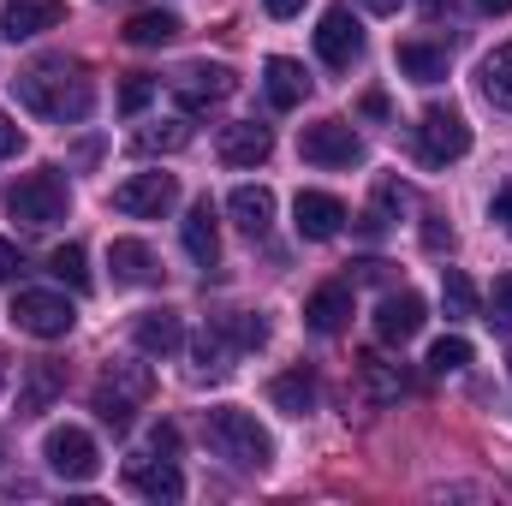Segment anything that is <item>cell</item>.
Wrapping results in <instances>:
<instances>
[{"mask_svg": "<svg viewBox=\"0 0 512 506\" xmlns=\"http://www.w3.org/2000/svg\"><path fill=\"white\" fill-rule=\"evenodd\" d=\"M12 84H18V102H24L30 114L54 120V126H78V120H90V108H96V84H90L78 66H36V72H24V78H12Z\"/></svg>", "mask_w": 512, "mask_h": 506, "instance_id": "6da1fadb", "label": "cell"}, {"mask_svg": "<svg viewBox=\"0 0 512 506\" xmlns=\"http://www.w3.org/2000/svg\"><path fill=\"white\" fill-rule=\"evenodd\" d=\"M66 209H72V191H66V179H60L54 167H36V173H24V179L6 185V215H12L18 227H30V233L60 227Z\"/></svg>", "mask_w": 512, "mask_h": 506, "instance_id": "7a4b0ae2", "label": "cell"}, {"mask_svg": "<svg viewBox=\"0 0 512 506\" xmlns=\"http://www.w3.org/2000/svg\"><path fill=\"white\" fill-rule=\"evenodd\" d=\"M209 447H215L221 459H233L239 471H262V465L274 459V441H268V429L256 423L251 411H239V405H221V411H209Z\"/></svg>", "mask_w": 512, "mask_h": 506, "instance_id": "3957f363", "label": "cell"}, {"mask_svg": "<svg viewBox=\"0 0 512 506\" xmlns=\"http://www.w3.org/2000/svg\"><path fill=\"white\" fill-rule=\"evenodd\" d=\"M12 322H18L24 334H36V340H66V334H72V322H78V310H72V298H66V292L30 286V292H18V298H12Z\"/></svg>", "mask_w": 512, "mask_h": 506, "instance_id": "277c9868", "label": "cell"}, {"mask_svg": "<svg viewBox=\"0 0 512 506\" xmlns=\"http://www.w3.org/2000/svg\"><path fill=\"white\" fill-rule=\"evenodd\" d=\"M42 459H48V471L66 477V483H90V477L102 471V453H96V441H90L78 423L48 429V435H42Z\"/></svg>", "mask_w": 512, "mask_h": 506, "instance_id": "5b68a950", "label": "cell"}, {"mask_svg": "<svg viewBox=\"0 0 512 506\" xmlns=\"http://www.w3.org/2000/svg\"><path fill=\"white\" fill-rule=\"evenodd\" d=\"M298 155L310 167H358L364 161V137L346 126V120H316V126H304V137H298Z\"/></svg>", "mask_w": 512, "mask_h": 506, "instance_id": "8992f818", "label": "cell"}, {"mask_svg": "<svg viewBox=\"0 0 512 506\" xmlns=\"http://www.w3.org/2000/svg\"><path fill=\"white\" fill-rule=\"evenodd\" d=\"M417 149H423L429 167H447V161L471 155V126H465L453 108H429V114L417 120Z\"/></svg>", "mask_w": 512, "mask_h": 506, "instance_id": "52a82bcc", "label": "cell"}, {"mask_svg": "<svg viewBox=\"0 0 512 506\" xmlns=\"http://www.w3.org/2000/svg\"><path fill=\"white\" fill-rule=\"evenodd\" d=\"M179 203V179L173 173H131L126 185H114V209L137 215V221H155Z\"/></svg>", "mask_w": 512, "mask_h": 506, "instance_id": "ba28073f", "label": "cell"}, {"mask_svg": "<svg viewBox=\"0 0 512 506\" xmlns=\"http://www.w3.org/2000/svg\"><path fill=\"white\" fill-rule=\"evenodd\" d=\"M227 96H233V72H227V66L191 60V66L173 78V102H179L185 114H203V108H215V102H227Z\"/></svg>", "mask_w": 512, "mask_h": 506, "instance_id": "9c48e42d", "label": "cell"}, {"mask_svg": "<svg viewBox=\"0 0 512 506\" xmlns=\"http://www.w3.org/2000/svg\"><path fill=\"white\" fill-rule=\"evenodd\" d=\"M316 54H322L334 72H346V66L364 54V30H358V18H352L346 6H328V12H322V24H316Z\"/></svg>", "mask_w": 512, "mask_h": 506, "instance_id": "30bf717a", "label": "cell"}, {"mask_svg": "<svg viewBox=\"0 0 512 506\" xmlns=\"http://www.w3.org/2000/svg\"><path fill=\"white\" fill-rule=\"evenodd\" d=\"M292 227H298V239L328 245V239H340V227H346V203L328 197V191H298V203H292Z\"/></svg>", "mask_w": 512, "mask_h": 506, "instance_id": "8fae6325", "label": "cell"}, {"mask_svg": "<svg viewBox=\"0 0 512 506\" xmlns=\"http://www.w3.org/2000/svg\"><path fill=\"white\" fill-rule=\"evenodd\" d=\"M66 24V0H6L0 6V36L6 42H30L42 30H60Z\"/></svg>", "mask_w": 512, "mask_h": 506, "instance_id": "7c38bea8", "label": "cell"}, {"mask_svg": "<svg viewBox=\"0 0 512 506\" xmlns=\"http://www.w3.org/2000/svg\"><path fill=\"white\" fill-rule=\"evenodd\" d=\"M423 298L417 292H387L382 304H376V334H382L387 346H405V340H417L423 334Z\"/></svg>", "mask_w": 512, "mask_h": 506, "instance_id": "4fadbf2b", "label": "cell"}, {"mask_svg": "<svg viewBox=\"0 0 512 506\" xmlns=\"http://www.w3.org/2000/svg\"><path fill=\"white\" fill-rule=\"evenodd\" d=\"M126 483L143 501H179V495H185V477H179V465H173L167 453H155V459H126Z\"/></svg>", "mask_w": 512, "mask_h": 506, "instance_id": "5bb4252c", "label": "cell"}, {"mask_svg": "<svg viewBox=\"0 0 512 506\" xmlns=\"http://www.w3.org/2000/svg\"><path fill=\"white\" fill-rule=\"evenodd\" d=\"M274 155V131L256 126V120H233V126H221V161L227 167H262Z\"/></svg>", "mask_w": 512, "mask_h": 506, "instance_id": "9a60e30c", "label": "cell"}, {"mask_svg": "<svg viewBox=\"0 0 512 506\" xmlns=\"http://www.w3.org/2000/svg\"><path fill=\"white\" fill-rule=\"evenodd\" d=\"M131 340H137V352H149V358H173V352L185 346V322H179L173 310H143V316L131 322Z\"/></svg>", "mask_w": 512, "mask_h": 506, "instance_id": "2e32d148", "label": "cell"}, {"mask_svg": "<svg viewBox=\"0 0 512 506\" xmlns=\"http://www.w3.org/2000/svg\"><path fill=\"white\" fill-rule=\"evenodd\" d=\"M304 322L316 328V334H340L346 322H352V286H316L310 298H304Z\"/></svg>", "mask_w": 512, "mask_h": 506, "instance_id": "e0dca14e", "label": "cell"}, {"mask_svg": "<svg viewBox=\"0 0 512 506\" xmlns=\"http://www.w3.org/2000/svg\"><path fill=\"white\" fill-rule=\"evenodd\" d=\"M60 364H48V358H36V364H24V381H18V417H36V411H48L54 399H60Z\"/></svg>", "mask_w": 512, "mask_h": 506, "instance_id": "ac0fdd59", "label": "cell"}, {"mask_svg": "<svg viewBox=\"0 0 512 506\" xmlns=\"http://www.w3.org/2000/svg\"><path fill=\"white\" fill-rule=\"evenodd\" d=\"M262 90H268V102H274V108H298V102L310 96V72H304L298 60L274 54V60L262 66Z\"/></svg>", "mask_w": 512, "mask_h": 506, "instance_id": "d6986e66", "label": "cell"}, {"mask_svg": "<svg viewBox=\"0 0 512 506\" xmlns=\"http://www.w3.org/2000/svg\"><path fill=\"white\" fill-rule=\"evenodd\" d=\"M108 268H114L120 286H149V280H161L155 251H149L143 239H114V245H108Z\"/></svg>", "mask_w": 512, "mask_h": 506, "instance_id": "ffe728a7", "label": "cell"}, {"mask_svg": "<svg viewBox=\"0 0 512 506\" xmlns=\"http://www.w3.org/2000/svg\"><path fill=\"white\" fill-rule=\"evenodd\" d=\"M185 251L203 268H215V256H221V227H215V203L209 197H197L191 215H185Z\"/></svg>", "mask_w": 512, "mask_h": 506, "instance_id": "44dd1931", "label": "cell"}, {"mask_svg": "<svg viewBox=\"0 0 512 506\" xmlns=\"http://www.w3.org/2000/svg\"><path fill=\"white\" fill-rule=\"evenodd\" d=\"M227 215H233L251 239H262V233L274 227V191H268V185H239V191L227 197Z\"/></svg>", "mask_w": 512, "mask_h": 506, "instance_id": "7402d4cb", "label": "cell"}, {"mask_svg": "<svg viewBox=\"0 0 512 506\" xmlns=\"http://www.w3.org/2000/svg\"><path fill=\"white\" fill-rule=\"evenodd\" d=\"M96 393H108V399H126V405H143V399L155 393V376H149V364H137V358H114Z\"/></svg>", "mask_w": 512, "mask_h": 506, "instance_id": "603a6c76", "label": "cell"}, {"mask_svg": "<svg viewBox=\"0 0 512 506\" xmlns=\"http://www.w3.org/2000/svg\"><path fill=\"white\" fill-rule=\"evenodd\" d=\"M268 399H274V411H286V417H304V411H316V376L298 364V370H286V376L268 381Z\"/></svg>", "mask_w": 512, "mask_h": 506, "instance_id": "cb8c5ba5", "label": "cell"}, {"mask_svg": "<svg viewBox=\"0 0 512 506\" xmlns=\"http://www.w3.org/2000/svg\"><path fill=\"white\" fill-rule=\"evenodd\" d=\"M233 358H239V346H233L221 328H203V334L191 340V376H227Z\"/></svg>", "mask_w": 512, "mask_h": 506, "instance_id": "d4e9b609", "label": "cell"}, {"mask_svg": "<svg viewBox=\"0 0 512 506\" xmlns=\"http://www.w3.org/2000/svg\"><path fill=\"white\" fill-rule=\"evenodd\" d=\"M399 72L411 84H441L447 78V48H435V42H399Z\"/></svg>", "mask_w": 512, "mask_h": 506, "instance_id": "484cf974", "label": "cell"}, {"mask_svg": "<svg viewBox=\"0 0 512 506\" xmlns=\"http://www.w3.org/2000/svg\"><path fill=\"white\" fill-rule=\"evenodd\" d=\"M358 376H364V393H370L376 405H393V399L411 387L405 370H399V364H387V358H376V352H364V358H358Z\"/></svg>", "mask_w": 512, "mask_h": 506, "instance_id": "4316f807", "label": "cell"}, {"mask_svg": "<svg viewBox=\"0 0 512 506\" xmlns=\"http://www.w3.org/2000/svg\"><path fill=\"white\" fill-rule=\"evenodd\" d=\"M477 84H483V96H489L495 108H507V114H512V42H501L495 54H483Z\"/></svg>", "mask_w": 512, "mask_h": 506, "instance_id": "83f0119b", "label": "cell"}, {"mask_svg": "<svg viewBox=\"0 0 512 506\" xmlns=\"http://www.w3.org/2000/svg\"><path fill=\"white\" fill-rule=\"evenodd\" d=\"M173 36H179V18H173V12H161V6L131 12V18H126V42H131V48H161V42H173Z\"/></svg>", "mask_w": 512, "mask_h": 506, "instance_id": "f1b7e54d", "label": "cell"}, {"mask_svg": "<svg viewBox=\"0 0 512 506\" xmlns=\"http://www.w3.org/2000/svg\"><path fill=\"white\" fill-rule=\"evenodd\" d=\"M185 143H191V126H185V120H155V126H143L131 137L137 155H179Z\"/></svg>", "mask_w": 512, "mask_h": 506, "instance_id": "f546056e", "label": "cell"}, {"mask_svg": "<svg viewBox=\"0 0 512 506\" xmlns=\"http://www.w3.org/2000/svg\"><path fill=\"white\" fill-rule=\"evenodd\" d=\"M441 304L447 316H477V286L465 268H441Z\"/></svg>", "mask_w": 512, "mask_h": 506, "instance_id": "4dcf8cb0", "label": "cell"}, {"mask_svg": "<svg viewBox=\"0 0 512 506\" xmlns=\"http://www.w3.org/2000/svg\"><path fill=\"white\" fill-rule=\"evenodd\" d=\"M48 274H54V280H66L72 292H90V268H84V245H60V251L48 256Z\"/></svg>", "mask_w": 512, "mask_h": 506, "instance_id": "1f68e13d", "label": "cell"}, {"mask_svg": "<svg viewBox=\"0 0 512 506\" xmlns=\"http://www.w3.org/2000/svg\"><path fill=\"white\" fill-rule=\"evenodd\" d=\"M215 328H221L239 352H262V346H268V322H262V316H221Z\"/></svg>", "mask_w": 512, "mask_h": 506, "instance_id": "d6a6232c", "label": "cell"}, {"mask_svg": "<svg viewBox=\"0 0 512 506\" xmlns=\"http://www.w3.org/2000/svg\"><path fill=\"white\" fill-rule=\"evenodd\" d=\"M465 364H471V340L447 334V340H435V346H429V370H435V376H459Z\"/></svg>", "mask_w": 512, "mask_h": 506, "instance_id": "836d02e7", "label": "cell"}, {"mask_svg": "<svg viewBox=\"0 0 512 506\" xmlns=\"http://www.w3.org/2000/svg\"><path fill=\"white\" fill-rule=\"evenodd\" d=\"M149 96H155V84L137 72V78H126V90H120V108H126V114H143V108H149Z\"/></svg>", "mask_w": 512, "mask_h": 506, "instance_id": "e575fe53", "label": "cell"}, {"mask_svg": "<svg viewBox=\"0 0 512 506\" xmlns=\"http://www.w3.org/2000/svg\"><path fill=\"white\" fill-rule=\"evenodd\" d=\"M489 304H495V316H489V322H507V328H512V268L501 274V280H495V292H489Z\"/></svg>", "mask_w": 512, "mask_h": 506, "instance_id": "d590c367", "label": "cell"}, {"mask_svg": "<svg viewBox=\"0 0 512 506\" xmlns=\"http://www.w3.org/2000/svg\"><path fill=\"white\" fill-rule=\"evenodd\" d=\"M149 447L173 459V453H179V429H173V423H155V429H149Z\"/></svg>", "mask_w": 512, "mask_h": 506, "instance_id": "8d00e7d4", "label": "cell"}, {"mask_svg": "<svg viewBox=\"0 0 512 506\" xmlns=\"http://www.w3.org/2000/svg\"><path fill=\"white\" fill-rule=\"evenodd\" d=\"M18 149H24V131L12 126V114L0 108V155H18Z\"/></svg>", "mask_w": 512, "mask_h": 506, "instance_id": "74e56055", "label": "cell"}, {"mask_svg": "<svg viewBox=\"0 0 512 506\" xmlns=\"http://www.w3.org/2000/svg\"><path fill=\"white\" fill-rule=\"evenodd\" d=\"M489 215H495L501 227H512V185H501V191H495V203H489Z\"/></svg>", "mask_w": 512, "mask_h": 506, "instance_id": "f35d334b", "label": "cell"}, {"mask_svg": "<svg viewBox=\"0 0 512 506\" xmlns=\"http://www.w3.org/2000/svg\"><path fill=\"white\" fill-rule=\"evenodd\" d=\"M12 274H18V245L0 239V280H12Z\"/></svg>", "mask_w": 512, "mask_h": 506, "instance_id": "ab89813d", "label": "cell"}, {"mask_svg": "<svg viewBox=\"0 0 512 506\" xmlns=\"http://www.w3.org/2000/svg\"><path fill=\"white\" fill-rule=\"evenodd\" d=\"M268 6V18H298L304 12V0H262Z\"/></svg>", "mask_w": 512, "mask_h": 506, "instance_id": "60d3db41", "label": "cell"}, {"mask_svg": "<svg viewBox=\"0 0 512 506\" xmlns=\"http://www.w3.org/2000/svg\"><path fill=\"white\" fill-rule=\"evenodd\" d=\"M471 6H477V12H495V18H501V12H512V0H471Z\"/></svg>", "mask_w": 512, "mask_h": 506, "instance_id": "b9f144b4", "label": "cell"}, {"mask_svg": "<svg viewBox=\"0 0 512 506\" xmlns=\"http://www.w3.org/2000/svg\"><path fill=\"white\" fill-rule=\"evenodd\" d=\"M364 6H370V12H399L405 0H364Z\"/></svg>", "mask_w": 512, "mask_h": 506, "instance_id": "7bdbcfd3", "label": "cell"}, {"mask_svg": "<svg viewBox=\"0 0 512 506\" xmlns=\"http://www.w3.org/2000/svg\"><path fill=\"white\" fill-rule=\"evenodd\" d=\"M0 387H6V358H0Z\"/></svg>", "mask_w": 512, "mask_h": 506, "instance_id": "ee69618b", "label": "cell"}, {"mask_svg": "<svg viewBox=\"0 0 512 506\" xmlns=\"http://www.w3.org/2000/svg\"><path fill=\"white\" fill-rule=\"evenodd\" d=\"M507 370H512V358H507Z\"/></svg>", "mask_w": 512, "mask_h": 506, "instance_id": "f6af8a7d", "label": "cell"}]
</instances>
